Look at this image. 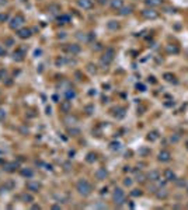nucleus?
Wrapping results in <instances>:
<instances>
[{
    "label": "nucleus",
    "mask_w": 188,
    "mask_h": 210,
    "mask_svg": "<svg viewBox=\"0 0 188 210\" xmlns=\"http://www.w3.org/2000/svg\"><path fill=\"white\" fill-rule=\"evenodd\" d=\"M76 190L80 193L81 196H89L91 193V190H93V188H91V183L89 182L87 179L81 178L76 182Z\"/></svg>",
    "instance_id": "nucleus-1"
},
{
    "label": "nucleus",
    "mask_w": 188,
    "mask_h": 210,
    "mask_svg": "<svg viewBox=\"0 0 188 210\" xmlns=\"http://www.w3.org/2000/svg\"><path fill=\"white\" fill-rule=\"evenodd\" d=\"M114 56H115V51H114V49H112V48L105 49V53L101 56V60H100L101 66H103L104 69H107L108 66L112 63V60H114Z\"/></svg>",
    "instance_id": "nucleus-2"
},
{
    "label": "nucleus",
    "mask_w": 188,
    "mask_h": 210,
    "mask_svg": "<svg viewBox=\"0 0 188 210\" xmlns=\"http://www.w3.org/2000/svg\"><path fill=\"white\" fill-rule=\"evenodd\" d=\"M112 200H114V203L117 206H122V205L125 203L126 195L122 188H115L114 189V192H112Z\"/></svg>",
    "instance_id": "nucleus-3"
},
{
    "label": "nucleus",
    "mask_w": 188,
    "mask_h": 210,
    "mask_svg": "<svg viewBox=\"0 0 188 210\" xmlns=\"http://www.w3.org/2000/svg\"><path fill=\"white\" fill-rule=\"evenodd\" d=\"M24 23H25L24 17H23L21 14H17V16H14V17L10 20V28L11 30H17L18 31V30L24 25Z\"/></svg>",
    "instance_id": "nucleus-4"
},
{
    "label": "nucleus",
    "mask_w": 188,
    "mask_h": 210,
    "mask_svg": "<svg viewBox=\"0 0 188 210\" xmlns=\"http://www.w3.org/2000/svg\"><path fill=\"white\" fill-rule=\"evenodd\" d=\"M142 16L146 20H156L159 17V13L154 9H152V7H147V9H143L142 10Z\"/></svg>",
    "instance_id": "nucleus-5"
},
{
    "label": "nucleus",
    "mask_w": 188,
    "mask_h": 210,
    "mask_svg": "<svg viewBox=\"0 0 188 210\" xmlns=\"http://www.w3.org/2000/svg\"><path fill=\"white\" fill-rule=\"evenodd\" d=\"M65 51H66L67 53H70L72 56H74V55H77V53H80L81 48L79 44H69L65 46Z\"/></svg>",
    "instance_id": "nucleus-6"
},
{
    "label": "nucleus",
    "mask_w": 188,
    "mask_h": 210,
    "mask_svg": "<svg viewBox=\"0 0 188 210\" xmlns=\"http://www.w3.org/2000/svg\"><path fill=\"white\" fill-rule=\"evenodd\" d=\"M157 160L160 162H168L171 160V153L168 150H161L159 153V155H157Z\"/></svg>",
    "instance_id": "nucleus-7"
},
{
    "label": "nucleus",
    "mask_w": 188,
    "mask_h": 210,
    "mask_svg": "<svg viewBox=\"0 0 188 210\" xmlns=\"http://www.w3.org/2000/svg\"><path fill=\"white\" fill-rule=\"evenodd\" d=\"M17 35H18V38H21V39H27L32 35V31L30 28H20L17 31Z\"/></svg>",
    "instance_id": "nucleus-8"
},
{
    "label": "nucleus",
    "mask_w": 188,
    "mask_h": 210,
    "mask_svg": "<svg viewBox=\"0 0 188 210\" xmlns=\"http://www.w3.org/2000/svg\"><path fill=\"white\" fill-rule=\"evenodd\" d=\"M79 7H81L83 10H90L93 9V0H77Z\"/></svg>",
    "instance_id": "nucleus-9"
},
{
    "label": "nucleus",
    "mask_w": 188,
    "mask_h": 210,
    "mask_svg": "<svg viewBox=\"0 0 188 210\" xmlns=\"http://www.w3.org/2000/svg\"><path fill=\"white\" fill-rule=\"evenodd\" d=\"M164 179L167 181V182H173V181H177V176H175L174 171L173 169H166L164 171Z\"/></svg>",
    "instance_id": "nucleus-10"
},
{
    "label": "nucleus",
    "mask_w": 188,
    "mask_h": 210,
    "mask_svg": "<svg viewBox=\"0 0 188 210\" xmlns=\"http://www.w3.org/2000/svg\"><path fill=\"white\" fill-rule=\"evenodd\" d=\"M146 178L149 179L150 182H157V181L160 179V174H159V171H156V169H152L146 175Z\"/></svg>",
    "instance_id": "nucleus-11"
},
{
    "label": "nucleus",
    "mask_w": 188,
    "mask_h": 210,
    "mask_svg": "<svg viewBox=\"0 0 188 210\" xmlns=\"http://www.w3.org/2000/svg\"><path fill=\"white\" fill-rule=\"evenodd\" d=\"M70 109H72V102H70V100H65L60 102V111H62V112L69 114Z\"/></svg>",
    "instance_id": "nucleus-12"
},
{
    "label": "nucleus",
    "mask_w": 188,
    "mask_h": 210,
    "mask_svg": "<svg viewBox=\"0 0 188 210\" xmlns=\"http://www.w3.org/2000/svg\"><path fill=\"white\" fill-rule=\"evenodd\" d=\"M156 198L157 199H161V200H164V199H167L168 198V190L166 189V188H159V190H156Z\"/></svg>",
    "instance_id": "nucleus-13"
},
{
    "label": "nucleus",
    "mask_w": 188,
    "mask_h": 210,
    "mask_svg": "<svg viewBox=\"0 0 188 210\" xmlns=\"http://www.w3.org/2000/svg\"><path fill=\"white\" fill-rule=\"evenodd\" d=\"M94 175H96V178H97L98 181H104V179L107 178V175H108V171L105 168H98Z\"/></svg>",
    "instance_id": "nucleus-14"
},
{
    "label": "nucleus",
    "mask_w": 188,
    "mask_h": 210,
    "mask_svg": "<svg viewBox=\"0 0 188 210\" xmlns=\"http://www.w3.org/2000/svg\"><path fill=\"white\" fill-rule=\"evenodd\" d=\"M110 6H111L112 10H121L124 7V0H111Z\"/></svg>",
    "instance_id": "nucleus-15"
},
{
    "label": "nucleus",
    "mask_w": 188,
    "mask_h": 210,
    "mask_svg": "<svg viewBox=\"0 0 188 210\" xmlns=\"http://www.w3.org/2000/svg\"><path fill=\"white\" fill-rule=\"evenodd\" d=\"M39 188H41V185H39L38 182H32V181H30V182L27 183V189L31 190V192H38Z\"/></svg>",
    "instance_id": "nucleus-16"
},
{
    "label": "nucleus",
    "mask_w": 188,
    "mask_h": 210,
    "mask_svg": "<svg viewBox=\"0 0 188 210\" xmlns=\"http://www.w3.org/2000/svg\"><path fill=\"white\" fill-rule=\"evenodd\" d=\"M145 4H146L147 7H159L163 4V0H145Z\"/></svg>",
    "instance_id": "nucleus-17"
},
{
    "label": "nucleus",
    "mask_w": 188,
    "mask_h": 210,
    "mask_svg": "<svg viewBox=\"0 0 188 210\" xmlns=\"http://www.w3.org/2000/svg\"><path fill=\"white\" fill-rule=\"evenodd\" d=\"M132 10H133L132 6H124L121 10H119V14H121V16H128V14L132 13Z\"/></svg>",
    "instance_id": "nucleus-18"
},
{
    "label": "nucleus",
    "mask_w": 188,
    "mask_h": 210,
    "mask_svg": "<svg viewBox=\"0 0 188 210\" xmlns=\"http://www.w3.org/2000/svg\"><path fill=\"white\" fill-rule=\"evenodd\" d=\"M178 51H180V49H178V46L177 45H167V46H166V52H167V53H178Z\"/></svg>",
    "instance_id": "nucleus-19"
},
{
    "label": "nucleus",
    "mask_w": 188,
    "mask_h": 210,
    "mask_svg": "<svg viewBox=\"0 0 188 210\" xmlns=\"http://www.w3.org/2000/svg\"><path fill=\"white\" fill-rule=\"evenodd\" d=\"M107 27L110 28V30H114V31H115V30H118V28H119V24H118V21L112 20V21H108V23H107Z\"/></svg>",
    "instance_id": "nucleus-20"
},
{
    "label": "nucleus",
    "mask_w": 188,
    "mask_h": 210,
    "mask_svg": "<svg viewBox=\"0 0 188 210\" xmlns=\"http://www.w3.org/2000/svg\"><path fill=\"white\" fill-rule=\"evenodd\" d=\"M74 97H76V93H74L72 88H69V90L65 91V98H66V100H72V98H74Z\"/></svg>",
    "instance_id": "nucleus-21"
},
{
    "label": "nucleus",
    "mask_w": 188,
    "mask_h": 210,
    "mask_svg": "<svg viewBox=\"0 0 188 210\" xmlns=\"http://www.w3.org/2000/svg\"><path fill=\"white\" fill-rule=\"evenodd\" d=\"M157 139H159V132L157 130L150 132L149 136H147V140H150V141H154V140H157Z\"/></svg>",
    "instance_id": "nucleus-22"
},
{
    "label": "nucleus",
    "mask_w": 188,
    "mask_h": 210,
    "mask_svg": "<svg viewBox=\"0 0 188 210\" xmlns=\"http://www.w3.org/2000/svg\"><path fill=\"white\" fill-rule=\"evenodd\" d=\"M23 56H24V53H23V51H17V52H14V55H13V58H14V60H17V62H21L23 60Z\"/></svg>",
    "instance_id": "nucleus-23"
},
{
    "label": "nucleus",
    "mask_w": 188,
    "mask_h": 210,
    "mask_svg": "<svg viewBox=\"0 0 188 210\" xmlns=\"http://www.w3.org/2000/svg\"><path fill=\"white\" fill-rule=\"evenodd\" d=\"M164 79L167 80V81H170V83H175L177 80H175V76L174 74H171V73H164Z\"/></svg>",
    "instance_id": "nucleus-24"
},
{
    "label": "nucleus",
    "mask_w": 188,
    "mask_h": 210,
    "mask_svg": "<svg viewBox=\"0 0 188 210\" xmlns=\"http://www.w3.org/2000/svg\"><path fill=\"white\" fill-rule=\"evenodd\" d=\"M21 175L27 176V178H32L34 172H32V169H21Z\"/></svg>",
    "instance_id": "nucleus-25"
},
{
    "label": "nucleus",
    "mask_w": 188,
    "mask_h": 210,
    "mask_svg": "<svg viewBox=\"0 0 188 210\" xmlns=\"http://www.w3.org/2000/svg\"><path fill=\"white\" fill-rule=\"evenodd\" d=\"M65 122H66V123H72V125H73V123H76V122H77V118L76 116H70V115H67V116L66 118H65Z\"/></svg>",
    "instance_id": "nucleus-26"
},
{
    "label": "nucleus",
    "mask_w": 188,
    "mask_h": 210,
    "mask_svg": "<svg viewBox=\"0 0 188 210\" xmlns=\"http://www.w3.org/2000/svg\"><path fill=\"white\" fill-rule=\"evenodd\" d=\"M142 190L140 189H132L131 190V196H133V198H139V196H142Z\"/></svg>",
    "instance_id": "nucleus-27"
},
{
    "label": "nucleus",
    "mask_w": 188,
    "mask_h": 210,
    "mask_svg": "<svg viewBox=\"0 0 188 210\" xmlns=\"http://www.w3.org/2000/svg\"><path fill=\"white\" fill-rule=\"evenodd\" d=\"M70 17L69 16H62V17L58 18V21H59V24H66V23H69Z\"/></svg>",
    "instance_id": "nucleus-28"
},
{
    "label": "nucleus",
    "mask_w": 188,
    "mask_h": 210,
    "mask_svg": "<svg viewBox=\"0 0 188 210\" xmlns=\"http://www.w3.org/2000/svg\"><path fill=\"white\" fill-rule=\"evenodd\" d=\"M9 20V14L7 13H0V23H6Z\"/></svg>",
    "instance_id": "nucleus-29"
},
{
    "label": "nucleus",
    "mask_w": 188,
    "mask_h": 210,
    "mask_svg": "<svg viewBox=\"0 0 188 210\" xmlns=\"http://www.w3.org/2000/svg\"><path fill=\"white\" fill-rule=\"evenodd\" d=\"M170 140L173 141V143H177V141L180 140V134H178V133H174V134H173V136H171V139H170Z\"/></svg>",
    "instance_id": "nucleus-30"
},
{
    "label": "nucleus",
    "mask_w": 188,
    "mask_h": 210,
    "mask_svg": "<svg viewBox=\"0 0 188 210\" xmlns=\"http://www.w3.org/2000/svg\"><path fill=\"white\" fill-rule=\"evenodd\" d=\"M145 178H146V176L143 175V174H138V175H136V181H138V182H143Z\"/></svg>",
    "instance_id": "nucleus-31"
},
{
    "label": "nucleus",
    "mask_w": 188,
    "mask_h": 210,
    "mask_svg": "<svg viewBox=\"0 0 188 210\" xmlns=\"http://www.w3.org/2000/svg\"><path fill=\"white\" fill-rule=\"evenodd\" d=\"M7 55V51L4 48V45H0V56H6Z\"/></svg>",
    "instance_id": "nucleus-32"
},
{
    "label": "nucleus",
    "mask_w": 188,
    "mask_h": 210,
    "mask_svg": "<svg viewBox=\"0 0 188 210\" xmlns=\"http://www.w3.org/2000/svg\"><path fill=\"white\" fill-rule=\"evenodd\" d=\"M87 161H89V162H93V161H96V154H93V153H90V154L87 155Z\"/></svg>",
    "instance_id": "nucleus-33"
},
{
    "label": "nucleus",
    "mask_w": 188,
    "mask_h": 210,
    "mask_svg": "<svg viewBox=\"0 0 188 210\" xmlns=\"http://www.w3.org/2000/svg\"><path fill=\"white\" fill-rule=\"evenodd\" d=\"M4 45H6V46H13V45H14L13 38H7V39H6V42H4Z\"/></svg>",
    "instance_id": "nucleus-34"
},
{
    "label": "nucleus",
    "mask_w": 188,
    "mask_h": 210,
    "mask_svg": "<svg viewBox=\"0 0 188 210\" xmlns=\"http://www.w3.org/2000/svg\"><path fill=\"white\" fill-rule=\"evenodd\" d=\"M119 147H121V144H119L118 141H117V143H115V141H114V143H111V148H112V150H119Z\"/></svg>",
    "instance_id": "nucleus-35"
},
{
    "label": "nucleus",
    "mask_w": 188,
    "mask_h": 210,
    "mask_svg": "<svg viewBox=\"0 0 188 210\" xmlns=\"http://www.w3.org/2000/svg\"><path fill=\"white\" fill-rule=\"evenodd\" d=\"M124 185H125V186H131V185H132V179H131V178H125V179H124Z\"/></svg>",
    "instance_id": "nucleus-36"
},
{
    "label": "nucleus",
    "mask_w": 188,
    "mask_h": 210,
    "mask_svg": "<svg viewBox=\"0 0 188 210\" xmlns=\"http://www.w3.org/2000/svg\"><path fill=\"white\" fill-rule=\"evenodd\" d=\"M87 70H89L90 73H96V72H97L96 66H93V65H89V66H87Z\"/></svg>",
    "instance_id": "nucleus-37"
},
{
    "label": "nucleus",
    "mask_w": 188,
    "mask_h": 210,
    "mask_svg": "<svg viewBox=\"0 0 188 210\" xmlns=\"http://www.w3.org/2000/svg\"><path fill=\"white\" fill-rule=\"evenodd\" d=\"M4 118H6V111H4V109H0V122L4 121Z\"/></svg>",
    "instance_id": "nucleus-38"
},
{
    "label": "nucleus",
    "mask_w": 188,
    "mask_h": 210,
    "mask_svg": "<svg viewBox=\"0 0 188 210\" xmlns=\"http://www.w3.org/2000/svg\"><path fill=\"white\" fill-rule=\"evenodd\" d=\"M66 62V60H65V59L63 58H59V59H56V65L58 66H60V65H63V63Z\"/></svg>",
    "instance_id": "nucleus-39"
},
{
    "label": "nucleus",
    "mask_w": 188,
    "mask_h": 210,
    "mask_svg": "<svg viewBox=\"0 0 188 210\" xmlns=\"http://www.w3.org/2000/svg\"><path fill=\"white\" fill-rule=\"evenodd\" d=\"M136 88L139 90V91H145V88H146V87L143 86V84H136Z\"/></svg>",
    "instance_id": "nucleus-40"
},
{
    "label": "nucleus",
    "mask_w": 188,
    "mask_h": 210,
    "mask_svg": "<svg viewBox=\"0 0 188 210\" xmlns=\"http://www.w3.org/2000/svg\"><path fill=\"white\" fill-rule=\"evenodd\" d=\"M6 74V72H3V70H0V80L3 79V76Z\"/></svg>",
    "instance_id": "nucleus-41"
},
{
    "label": "nucleus",
    "mask_w": 188,
    "mask_h": 210,
    "mask_svg": "<svg viewBox=\"0 0 188 210\" xmlns=\"http://www.w3.org/2000/svg\"><path fill=\"white\" fill-rule=\"evenodd\" d=\"M7 3V0H0V7L2 6H4V4Z\"/></svg>",
    "instance_id": "nucleus-42"
},
{
    "label": "nucleus",
    "mask_w": 188,
    "mask_h": 210,
    "mask_svg": "<svg viewBox=\"0 0 188 210\" xmlns=\"http://www.w3.org/2000/svg\"><path fill=\"white\" fill-rule=\"evenodd\" d=\"M24 199H25V200H32V198L30 196V195H25V196H24Z\"/></svg>",
    "instance_id": "nucleus-43"
},
{
    "label": "nucleus",
    "mask_w": 188,
    "mask_h": 210,
    "mask_svg": "<svg viewBox=\"0 0 188 210\" xmlns=\"http://www.w3.org/2000/svg\"><path fill=\"white\" fill-rule=\"evenodd\" d=\"M187 192H188V186H187Z\"/></svg>",
    "instance_id": "nucleus-44"
},
{
    "label": "nucleus",
    "mask_w": 188,
    "mask_h": 210,
    "mask_svg": "<svg viewBox=\"0 0 188 210\" xmlns=\"http://www.w3.org/2000/svg\"><path fill=\"white\" fill-rule=\"evenodd\" d=\"M187 148H188V143H187Z\"/></svg>",
    "instance_id": "nucleus-45"
}]
</instances>
